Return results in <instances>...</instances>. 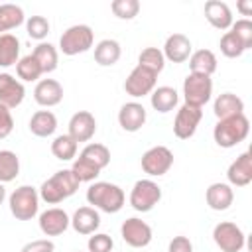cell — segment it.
Returning <instances> with one entry per match:
<instances>
[{
    "instance_id": "1",
    "label": "cell",
    "mask_w": 252,
    "mask_h": 252,
    "mask_svg": "<svg viewBox=\"0 0 252 252\" xmlns=\"http://www.w3.org/2000/svg\"><path fill=\"white\" fill-rule=\"evenodd\" d=\"M79 189V179L73 175L71 169H59L49 179H45L39 187V199L47 205H57L71 197Z\"/></svg>"
},
{
    "instance_id": "2",
    "label": "cell",
    "mask_w": 252,
    "mask_h": 252,
    "mask_svg": "<svg viewBox=\"0 0 252 252\" xmlns=\"http://www.w3.org/2000/svg\"><path fill=\"white\" fill-rule=\"evenodd\" d=\"M87 201L93 205V209H98L102 213H118L124 207V191L108 181H94L87 189Z\"/></svg>"
},
{
    "instance_id": "3",
    "label": "cell",
    "mask_w": 252,
    "mask_h": 252,
    "mask_svg": "<svg viewBox=\"0 0 252 252\" xmlns=\"http://www.w3.org/2000/svg\"><path fill=\"white\" fill-rule=\"evenodd\" d=\"M248 132H250L248 118L244 114H238V116L219 120L213 130V138H215L217 146H220V148H234L246 140Z\"/></svg>"
},
{
    "instance_id": "4",
    "label": "cell",
    "mask_w": 252,
    "mask_h": 252,
    "mask_svg": "<svg viewBox=\"0 0 252 252\" xmlns=\"http://www.w3.org/2000/svg\"><path fill=\"white\" fill-rule=\"evenodd\" d=\"M94 41V33L91 30V26L87 24H75L71 28H67L61 37H59V49L63 55H79L85 53L93 47Z\"/></svg>"
},
{
    "instance_id": "5",
    "label": "cell",
    "mask_w": 252,
    "mask_h": 252,
    "mask_svg": "<svg viewBox=\"0 0 252 252\" xmlns=\"http://www.w3.org/2000/svg\"><path fill=\"white\" fill-rule=\"evenodd\" d=\"M10 213L18 220H32L39 211V193L32 185H20L8 199Z\"/></svg>"
},
{
    "instance_id": "6",
    "label": "cell",
    "mask_w": 252,
    "mask_h": 252,
    "mask_svg": "<svg viewBox=\"0 0 252 252\" xmlns=\"http://www.w3.org/2000/svg\"><path fill=\"white\" fill-rule=\"evenodd\" d=\"M161 201V189L152 179H138L130 191V205L138 213H150Z\"/></svg>"
},
{
    "instance_id": "7",
    "label": "cell",
    "mask_w": 252,
    "mask_h": 252,
    "mask_svg": "<svg viewBox=\"0 0 252 252\" xmlns=\"http://www.w3.org/2000/svg\"><path fill=\"white\" fill-rule=\"evenodd\" d=\"M213 94V79L207 75H195L189 73L183 81V96H185V104L191 106H199L203 108Z\"/></svg>"
},
{
    "instance_id": "8",
    "label": "cell",
    "mask_w": 252,
    "mask_h": 252,
    "mask_svg": "<svg viewBox=\"0 0 252 252\" xmlns=\"http://www.w3.org/2000/svg\"><path fill=\"white\" fill-rule=\"evenodd\" d=\"M213 240L222 252H240L246 244V234L238 224L222 220L213 228Z\"/></svg>"
},
{
    "instance_id": "9",
    "label": "cell",
    "mask_w": 252,
    "mask_h": 252,
    "mask_svg": "<svg viewBox=\"0 0 252 252\" xmlns=\"http://www.w3.org/2000/svg\"><path fill=\"white\" fill-rule=\"evenodd\" d=\"M156 83H158V75L154 71L142 65H136L124 81V91L132 98H142L146 94H152V91L156 89Z\"/></svg>"
},
{
    "instance_id": "10",
    "label": "cell",
    "mask_w": 252,
    "mask_h": 252,
    "mask_svg": "<svg viewBox=\"0 0 252 252\" xmlns=\"http://www.w3.org/2000/svg\"><path fill=\"white\" fill-rule=\"evenodd\" d=\"M140 163H142L144 173H148L150 177H161L173 165V154L165 146H154L144 152Z\"/></svg>"
},
{
    "instance_id": "11",
    "label": "cell",
    "mask_w": 252,
    "mask_h": 252,
    "mask_svg": "<svg viewBox=\"0 0 252 252\" xmlns=\"http://www.w3.org/2000/svg\"><path fill=\"white\" fill-rule=\"evenodd\" d=\"M122 240L132 248H144L152 242V226L142 219H126L120 226Z\"/></svg>"
},
{
    "instance_id": "12",
    "label": "cell",
    "mask_w": 252,
    "mask_h": 252,
    "mask_svg": "<svg viewBox=\"0 0 252 252\" xmlns=\"http://www.w3.org/2000/svg\"><path fill=\"white\" fill-rule=\"evenodd\" d=\"M203 118V110L199 106H191V104H183L177 114H175V120H173V134L179 138V140H189L195 132H197V126Z\"/></svg>"
},
{
    "instance_id": "13",
    "label": "cell",
    "mask_w": 252,
    "mask_h": 252,
    "mask_svg": "<svg viewBox=\"0 0 252 252\" xmlns=\"http://www.w3.org/2000/svg\"><path fill=\"white\" fill-rule=\"evenodd\" d=\"M69 224H71L69 215L59 207H51L39 215V230L45 236H59L69 228Z\"/></svg>"
},
{
    "instance_id": "14",
    "label": "cell",
    "mask_w": 252,
    "mask_h": 252,
    "mask_svg": "<svg viewBox=\"0 0 252 252\" xmlns=\"http://www.w3.org/2000/svg\"><path fill=\"white\" fill-rule=\"evenodd\" d=\"M96 132V120L89 110H79L69 120V136L79 142H89Z\"/></svg>"
},
{
    "instance_id": "15",
    "label": "cell",
    "mask_w": 252,
    "mask_h": 252,
    "mask_svg": "<svg viewBox=\"0 0 252 252\" xmlns=\"http://www.w3.org/2000/svg\"><path fill=\"white\" fill-rule=\"evenodd\" d=\"M26 96L24 83L12 77L10 73H0V104L6 108H16Z\"/></svg>"
},
{
    "instance_id": "16",
    "label": "cell",
    "mask_w": 252,
    "mask_h": 252,
    "mask_svg": "<svg viewBox=\"0 0 252 252\" xmlns=\"http://www.w3.org/2000/svg\"><path fill=\"white\" fill-rule=\"evenodd\" d=\"M163 57L171 63H185L191 53H193V47H191V39L185 35V33H171L165 43H163Z\"/></svg>"
},
{
    "instance_id": "17",
    "label": "cell",
    "mask_w": 252,
    "mask_h": 252,
    "mask_svg": "<svg viewBox=\"0 0 252 252\" xmlns=\"http://www.w3.org/2000/svg\"><path fill=\"white\" fill-rule=\"evenodd\" d=\"M33 98L39 106H45V108L57 106L63 100V87L55 79H41L33 89Z\"/></svg>"
},
{
    "instance_id": "18",
    "label": "cell",
    "mask_w": 252,
    "mask_h": 252,
    "mask_svg": "<svg viewBox=\"0 0 252 252\" xmlns=\"http://www.w3.org/2000/svg\"><path fill=\"white\" fill-rule=\"evenodd\" d=\"M146 118H148V114H146L144 104H140L136 100L122 104L118 110V124L126 132H138L146 124Z\"/></svg>"
},
{
    "instance_id": "19",
    "label": "cell",
    "mask_w": 252,
    "mask_h": 252,
    "mask_svg": "<svg viewBox=\"0 0 252 252\" xmlns=\"http://www.w3.org/2000/svg\"><path fill=\"white\" fill-rule=\"evenodd\" d=\"M228 185L246 187L252 181V156L250 152H242L226 169Z\"/></svg>"
},
{
    "instance_id": "20",
    "label": "cell",
    "mask_w": 252,
    "mask_h": 252,
    "mask_svg": "<svg viewBox=\"0 0 252 252\" xmlns=\"http://www.w3.org/2000/svg\"><path fill=\"white\" fill-rule=\"evenodd\" d=\"M71 226L79 234H94L100 226V215L93 207H79L71 217Z\"/></svg>"
},
{
    "instance_id": "21",
    "label": "cell",
    "mask_w": 252,
    "mask_h": 252,
    "mask_svg": "<svg viewBox=\"0 0 252 252\" xmlns=\"http://www.w3.org/2000/svg\"><path fill=\"white\" fill-rule=\"evenodd\" d=\"M205 18L217 30H228L232 26V12L226 2L209 0L205 2Z\"/></svg>"
},
{
    "instance_id": "22",
    "label": "cell",
    "mask_w": 252,
    "mask_h": 252,
    "mask_svg": "<svg viewBox=\"0 0 252 252\" xmlns=\"http://www.w3.org/2000/svg\"><path fill=\"white\" fill-rule=\"evenodd\" d=\"M205 201L213 211H226L234 201V191L228 183H211L205 191Z\"/></svg>"
},
{
    "instance_id": "23",
    "label": "cell",
    "mask_w": 252,
    "mask_h": 252,
    "mask_svg": "<svg viewBox=\"0 0 252 252\" xmlns=\"http://www.w3.org/2000/svg\"><path fill=\"white\" fill-rule=\"evenodd\" d=\"M213 110H215V116L219 120H224V118H230V116L244 114V102L234 93H222V94L217 96Z\"/></svg>"
},
{
    "instance_id": "24",
    "label": "cell",
    "mask_w": 252,
    "mask_h": 252,
    "mask_svg": "<svg viewBox=\"0 0 252 252\" xmlns=\"http://www.w3.org/2000/svg\"><path fill=\"white\" fill-rule=\"evenodd\" d=\"M187 61H189V71L195 75L211 77L217 71V55L211 49H197L191 53Z\"/></svg>"
},
{
    "instance_id": "25",
    "label": "cell",
    "mask_w": 252,
    "mask_h": 252,
    "mask_svg": "<svg viewBox=\"0 0 252 252\" xmlns=\"http://www.w3.org/2000/svg\"><path fill=\"white\" fill-rule=\"evenodd\" d=\"M57 130V116L51 110H37L30 118V132L37 138H47Z\"/></svg>"
},
{
    "instance_id": "26",
    "label": "cell",
    "mask_w": 252,
    "mask_h": 252,
    "mask_svg": "<svg viewBox=\"0 0 252 252\" xmlns=\"http://www.w3.org/2000/svg\"><path fill=\"white\" fill-rule=\"evenodd\" d=\"M177 100H179L177 91L173 87H165V85L163 87H156L152 91V94H150V102H152L154 110H158L161 114L173 110L177 106Z\"/></svg>"
},
{
    "instance_id": "27",
    "label": "cell",
    "mask_w": 252,
    "mask_h": 252,
    "mask_svg": "<svg viewBox=\"0 0 252 252\" xmlns=\"http://www.w3.org/2000/svg\"><path fill=\"white\" fill-rule=\"evenodd\" d=\"M120 55H122V49L116 39H102L94 45V61L100 67H112L114 63H118Z\"/></svg>"
},
{
    "instance_id": "28",
    "label": "cell",
    "mask_w": 252,
    "mask_h": 252,
    "mask_svg": "<svg viewBox=\"0 0 252 252\" xmlns=\"http://www.w3.org/2000/svg\"><path fill=\"white\" fill-rule=\"evenodd\" d=\"M20 61V39L14 33H0V67H12Z\"/></svg>"
},
{
    "instance_id": "29",
    "label": "cell",
    "mask_w": 252,
    "mask_h": 252,
    "mask_svg": "<svg viewBox=\"0 0 252 252\" xmlns=\"http://www.w3.org/2000/svg\"><path fill=\"white\" fill-rule=\"evenodd\" d=\"M32 55H33V57H35V61L39 63L41 73H53V71L57 69L59 55H57V49H55L51 43H47V41L37 43Z\"/></svg>"
},
{
    "instance_id": "30",
    "label": "cell",
    "mask_w": 252,
    "mask_h": 252,
    "mask_svg": "<svg viewBox=\"0 0 252 252\" xmlns=\"http://www.w3.org/2000/svg\"><path fill=\"white\" fill-rule=\"evenodd\" d=\"M81 158L87 159L89 163H93L94 167H98L100 171L110 163V150L104 144H87L81 152Z\"/></svg>"
},
{
    "instance_id": "31",
    "label": "cell",
    "mask_w": 252,
    "mask_h": 252,
    "mask_svg": "<svg viewBox=\"0 0 252 252\" xmlns=\"http://www.w3.org/2000/svg\"><path fill=\"white\" fill-rule=\"evenodd\" d=\"M20 173V158L12 150H0V183H10Z\"/></svg>"
},
{
    "instance_id": "32",
    "label": "cell",
    "mask_w": 252,
    "mask_h": 252,
    "mask_svg": "<svg viewBox=\"0 0 252 252\" xmlns=\"http://www.w3.org/2000/svg\"><path fill=\"white\" fill-rule=\"evenodd\" d=\"M26 20L24 10L16 4H0V32H10Z\"/></svg>"
},
{
    "instance_id": "33",
    "label": "cell",
    "mask_w": 252,
    "mask_h": 252,
    "mask_svg": "<svg viewBox=\"0 0 252 252\" xmlns=\"http://www.w3.org/2000/svg\"><path fill=\"white\" fill-rule=\"evenodd\" d=\"M77 146L79 144L69 134H61L51 142V154L59 161H71L77 156Z\"/></svg>"
},
{
    "instance_id": "34",
    "label": "cell",
    "mask_w": 252,
    "mask_h": 252,
    "mask_svg": "<svg viewBox=\"0 0 252 252\" xmlns=\"http://www.w3.org/2000/svg\"><path fill=\"white\" fill-rule=\"evenodd\" d=\"M138 65H142V67L154 71L156 75H159L163 71V67H165V57H163L161 49H158V47H146L138 55Z\"/></svg>"
},
{
    "instance_id": "35",
    "label": "cell",
    "mask_w": 252,
    "mask_h": 252,
    "mask_svg": "<svg viewBox=\"0 0 252 252\" xmlns=\"http://www.w3.org/2000/svg\"><path fill=\"white\" fill-rule=\"evenodd\" d=\"M16 73H18V79H22L24 83L37 81V79L43 75L39 63L35 61V57H33L32 53H30V55H24V57L16 63Z\"/></svg>"
},
{
    "instance_id": "36",
    "label": "cell",
    "mask_w": 252,
    "mask_h": 252,
    "mask_svg": "<svg viewBox=\"0 0 252 252\" xmlns=\"http://www.w3.org/2000/svg\"><path fill=\"white\" fill-rule=\"evenodd\" d=\"M73 171V175L79 179V183H89V181H94L98 175H100V169L94 167L93 163H89L87 159H83L81 156L73 161V165L69 167Z\"/></svg>"
},
{
    "instance_id": "37",
    "label": "cell",
    "mask_w": 252,
    "mask_h": 252,
    "mask_svg": "<svg viewBox=\"0 0 252 252\" xmlns=\"http://www.w3.org/2000/svg\"><path fill=\"white\" fill-rule=\"evenodd\" d=\"M49 28H51V26H49V22H47L45 16H30V18L26 20V32H28V35H30L32 39L39 41V43L47 37Z\"/></svg>"
},
{
    "instance_id": "38",
    "label": "cell",
    "mask_w": 252,
    "mask_h": 252,
    "mask_svg": "<svg viewBox=\"0 0 252 252\" xmlns=\"http://www.w3.org/2000/svg\"><path fill=\"white\" fill-rule=\"evenodd\" d=\"M219 47H220V53L224 57H228V59H236V57H240L246 51L244 45H242V41L232 32H224L222 33V37L219 41Z\"/></svg>"
},
{
    "instance_id": "39",
    "label": "cell",
    "mask_w": 252,
    "mask_h": 252,
    "mask_svg": "<svg viewBox=\"0 0 252 252\" xmlns=\"http://www.w3.org/2000/svg\"><path fill=\"white\" fill-rule=\"evenodd\" d=\"M110 10L118 20H134L140 12V2L138 0H114L110 4Z\"/></svg>"
},
{
    "instance_id": "40",
    "label": "cell",
    "mask_w": 252,
    "mask_h": 252,
    "mask_svg": "<svg viewBox=\"0 0 252 252\" xmlns=\"http://www.w3.org/2000/svg\"><path fill=\"white\" fill-rule=\"evenodd\" d=\"M230 32L242 41L244 49H250V47H252V22H250L248 18H242V20L232 22Z\"/></svg>"
},
{
    "instance_id": "41",
    "label": "cell",
    "mask_w": 252,
    "mask_h": 252,
    "mask_svg": "<svg viewBox=\"0 0 252 252\" xmlns=\"http://www.w3.org/2000/svg\"><path fill=\"white\" fill-rule=\"evenodd\" d=\"M87 248H89V252H112L114 240L104 232H94L93 236H89Z\"/></svg>"
},
{
    "instance_id": "42",
    "label": "cell",
    "mask_w": 252,
    "mask_h": 252,
    "mask_svg": "<svg viewBox=\"0 0 252 252\" xmlns=\"http://www.w3.org/2000/svg\"><path fill=\"white\" fill-rule=\"evenodd\" d=\"M14 130V118H12V112L10 108H6L4 104H0V140L8 138Z\"/></svg>"
},
{
    "instance_id": "43",
    "label": "cell",
    "mask_w": 252,
    "mask_h": 252,
    "mask_svg": "<svg viewBox=\"0 0 252 252\" xmlns=\"http://www.w3.org/2000/svg\"><path fill=\"white\" fill-rule=\"evenodd\" d=\"M53 250H55L53 240H49V238H39V240H32V242L24 244L20 252H53Z\"/></svg>"
},
{
    "instance_id": "44",
    "label": "cell",
    "mask_w": 252,
    "mask_h": 252,
    "mask_svg": "<svg viewBox=\"0 0 252 252\" xmlns=\"http://www.w3.org/2000/svg\"><path fill=\"white\" fill-rule=\"evenodd\" d=\"M167 252H193V244L187 236H173L167 246Z\"/></svg>"
},
{
    "instance_id": "45",
    "label": "cell",
    "mask_w": 252,
    "mask_h": 252,
    "mask_svg": "<svg viewBox=\"0 0 252 252\" xmlns=\"http://www.w3.org/2000/svg\"><path fill=\"white\" fill-rule=\"evenodd\" d=\"M236 8L240 10L242 16H252V0H240L236 4Z\"/></svg>"
},
{
    "instance_id": "46",
    "label": "cell",
    "mask_w": 252,
    "mask_h": 252,
    "mask_svg": "<svg viewBox=\"0 0 252 252\" xmlns=\"http://www.w3.org/2000/svg\"><path fill=\"white\" fill-rule=\"evenodd\" d=\"M4 199H6V187H4V183H0V205L4 203Z\"/></svg>"
}]
</instances>
